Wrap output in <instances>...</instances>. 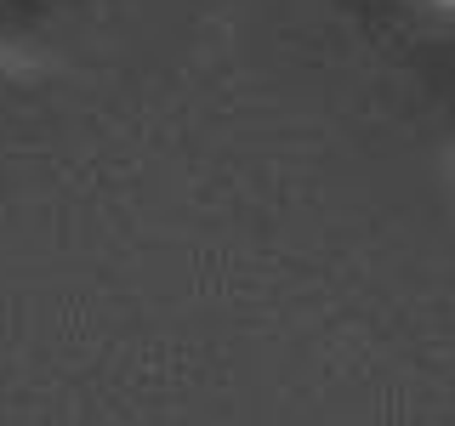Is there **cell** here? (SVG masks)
Returning <instances> with one entry per match:
<instances>
[{
  "label": "cell",
  "mask_w": 455,
  "mask_h": 426,
  "mask_svg": "<svg viewBox=\"0 0 455 426\" xmlns=\"http://www.w3.org/2000/svg\"><path fill=\"white\" fill-rule=\"evenodd\" d=\"M28 68H35V57H28V51H18V46H6V40H0V75H28Z\"/></svg>",
  "instance_id": "6da1fadb"
},
{
  "label": "cell",
  "mask_w": 455,
  "mask_h": 426,
  "mask_svg": "<svg viewBox=\"0 0 455 426\" xmlns=\"http://www.w3.org/2000/svg\"><path fill=\"white\" fill-rule=\"evenodd\" d=\"M433 6H438V12H450V18H455V0H433Z\"/></svg>",
  "instance_id": "7a4b0ae2"
}]
</instances>
